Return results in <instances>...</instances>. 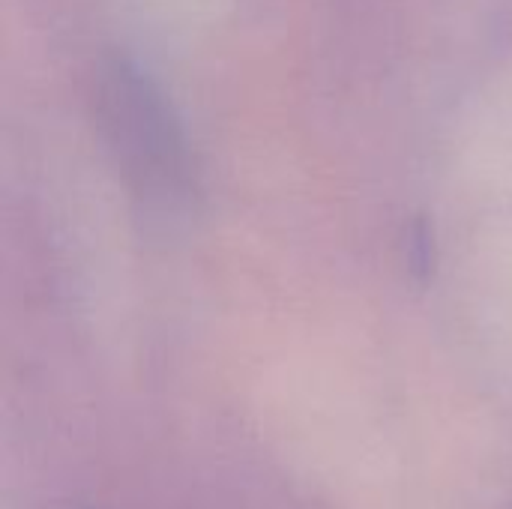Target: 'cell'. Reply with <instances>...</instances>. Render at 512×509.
Returning <instances> with one entry per match:
<instances>
[{
	"mask_svg": "<svg viewBox=\"0 0 512 509\" xmlns=\"http://www.w3.org/2000/svg\"><path fill=\"white\" fill-rule=\"evenodd\" d=\"M96 120L129 189L150 207L177 210L195 195L189 144L165 96L129 63L114 60L96 78Z\"/></svg>",
	"mask_w": 512,
	"mask_h": 509,
	"instance_id": "obj_1",
	"label": "cell"
}]
</instances>
